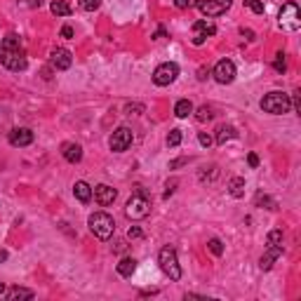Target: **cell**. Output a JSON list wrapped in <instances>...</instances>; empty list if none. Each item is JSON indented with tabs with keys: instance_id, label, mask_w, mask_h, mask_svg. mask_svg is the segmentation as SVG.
I'll return each mask as SVG.
<instances>
[{
	"instance_id": "obj_36",
	"label": "cell",
	"mask_w": 301,
	"mask_h": 301,
	"mask_svg": "<svg viewBox=\"0 0 301 301\" xmlns=\"http://www.w3.org/2000/svg\"><path fill=\"white\" fill-rule=\"evenodd\" d=\"M174 186H177V179H172V181H167V191H165V198H170V195L174 193Z\"/></svg>"
},
{
	"instance_id": "obj_28",
	"label": "cell",
	"mask_w": 301,
	"mask_h": 301,
	"mask_svg": "<svg viewBox=\"0 0 301 301\" xmlns=\"http://www.w3.org/2000/svg\"><path fill=\"white\" fill-rule=\"evenodd\" d=\"M181 144V130H172L170 134H167V146H179Z\"/></svg>"
},
{
	"instance_id": "obj_1",
	"label": "cell",
	"mask_w": 301,
	"mask_h": 301,
	"mask_svg": "<svg viewBox=\"0 0 301 301\" xmlns=\"http://www.w3.org/2000/svg\"><path fill=\"white\" fill-rule=\"evenodd\" d=\"M0 64L5 69L15 71V73L26 69V50L22 47V43H19L15 33L5 36L3 43H0Z\"/></svg>"
},
{
	"instance_id": "obj_3",
	"label": "cell",
	"mask_w": 301,
	"mask_h": 301,
	"mask_svg": "<svg viewBox=\"0 0 301 301\" xmlns=\"http://www.w3.org/2000/svg\"><path fill=\"white\" fill-rule=\"evenodd\" d=\"M87 226H90V231L99 240H108L113 235V231H116V221H113V216L106 214V212H94V214H90Z\"/></svg>"
},
{
	"instance_id": "obj_34",
	"label": "cell",
	"mask_w": 301,
	"mask_h": 301,
	"mask_svg": "<svg viewBox=\"0 0 301 301\" xmlns=\"http://www.w3.org/2000/svg\"><path fill=\"white\" fill-rule=\"evenodd\" d=\"M198 141H200V146H205V148L212 146V137H209V134H205V132H200V134H198Z\"/></svg>"
},
{
	"instance_id": "obj_41",
	"label": "cell",
	"mask_w": 301,
	"mask_h": 301,
	"mask_svg": "<svg viewBox=\"0 0 301 301\" xmlns=\"http://www.w3.org/2000/svg\"><path fill=\"white\" fill-rule=\"evenodd\" d=\"M240 33H242V36H247V40H254V33H252V31H245V29H242Z\"/></svg>"
},
{
	"instance_id": "obj_25",
	"label": "cell",
	"mask_w": 301,
	"mask_h": 301,
	"mask_svg": "<svg viewBox=\"0 0 301 301\" xmlns=\"http://www.w3.org/2000/svg\"><path fill=\"white\" fill-rule=\"evenodd\" d=\"M266 242H268V245H278V247H282V231H278V228L270 231L268 235H266Z\"/></svg>"
},
{
	"instance_id": "obj_32",
	"label": "cell",
	"mask_w": 301,
	"mask_h": 301,
	"mask_svg": "<svg viewBox=\"0 0 301 301\" xmlns=\"http://www.w3.org/2000/svg\"><path fill=\"white\" fill-rule=\"evenodd\" d=\"M256 205H266V209H275V202L270 200L268 195H259V198H256Z\"/></svg>"
},
{
	"instance_id": "obj_23",
	"label": "cell",
	"mask_w": 301,
	"mask_h": 301,
	"mask_svg": "<svg viewBox=\"0 0 301 301\" xmlns=\"http://www.w3.org/2000/svg\"><path fill=\"white\" fill-rule=\"evenodd\" d=\"M50 10H52V15H57V17H69L71 15V5L64 3V0H54L52 5H50Z\"/></svg>"
},
{
	"instance_id": "obj_17",
	"label": "cell",
	"mask_w": 301,
	"mask_h": 301,
	"mask_svg": "<svg viewBox=\"0 0 301 301\" xmlns=\"http://www.w3.org/2000/svg\"><path fill=\"white\" fill-rule=\"evenodd\" d=\"M36 294L31 289H26V287H12L8 289V301H31Z\"/></svg>"
},
{
	"instance_id": "obj_43",
	"label": "cell",
	"mask_w": 301,
	"mask_h": 301,
	"mask_svg": "<svg viewBox=\"0 0 301 301\" xmlns=\"http://www.w3.org/2000/svg\"><path fill=\"white\" fill-rule=\"evenodd\" d=\"M3 292H5V285H3V282H0V294H3Z\"/></svg>"
},
{
	"instance_id": "obj_11",
	"label": "cell",
	"mask_w": 301,
	"mask_h": 301,
	"mask_svg": "<svg viewBox=\"0 0 301 301\" xmlns=\"http://www.w3.org/2000/svg\"><path fill=\"white\" fill-rule=\"evenodd\" d=\"M71 64H73V57H71V52L66 47L52 50V54H50V66H52L54 71H66V69H71Z\"/></svg>"
},
{
	"instance_id": "obj_8",
	"label": "cell",
	"mask_w": 301,
	"mask_h": 301,
	"mask_svg": "<svg viewBox=\"0 0 301 301\" xmlns=\"http://www.w3.org/2000/svg\"><path fill=\"white\" fill-rule=\"evenodd\" d=\"M233 0H198L195 8L200 10L205 17H219V15H226L231 10Z\"/></svg>"
},
{
	"instance_id": "obj_24",
	"label": "cell",
	"mask_w": 301,
	"mask_h": 301,
	"mask_svg": "<svg viewBox=\"0 0 301 301\" xmlns=\"http://www.w3.org/2000/svg\"><path fill=\"white\" fill-rule=\"evenodd\" d=\"M207 249H209V252H212L214 256H221V254H224V242H221L219 238H212V240L207 242Z\"/></svg>"
},
{
	"instance_id": "obj_12",
	"label": "cell",
	"mask_w": 301,
	"mask_h": 301,
	"mask_svg": "<svg viewBox=\"0 0 301 301\" xmlns=\"http://www.w3.org/2000/svg\"><path fill=\"white\" fill-rule=\"evenodd\" d=\"M94 200L99 202L101 207H108V205H113L118 198V191L113 188V186H108V184H99V186H94Z\"/></svg>"
},
{
	"instance_id": "obj_9",
	"label": "cell",
	"mask_w": 301,
	"mask_h": 301,
	"mask_svg": "<svg viewBox=\"0 0 301 301\" xmlns=\"http://www.w3.org/2000/svg\"><path fill=\"white\" fill-rule=\"evenodd\" d=\"M212 76H214L216 83H221V85H231L233 80H235V64H233L231 59H221V62L214 66Z\"/></svg>"
},
{
	"instance_id": "obj_18",
	"label": "cell",
	"mask_w": 301,
	"mask_h": 301,
	"mask_svg": "<svg viewBox=\"0 0 301 301\" xmlns=\"http://www.w3.org/2000/svg\"><path fill=\"white\" fill-rule=\"evenodd\" d=\"M73 193H76V198L80 202H90V198H92V186L87 184V181H76Z\"/></svg>"
},
{
	"instance_id": "obj_2",
	"label": "cell",
	"mask_w": 301,
	"mask_h": 301,
	"mask_svg": "<svg viewBox=\"0 0 301 301\" xmlns=\"http://www.w3.org/2000/svg\"><path fill=\"white\" fill-rule=\"evenodd\" d=\"M125 214L130 216V219H134V221L146 219V216L151 214V200L146 198V191H144L141 186H137V193L127 200V205H125Z\"/></svg>"
},
{
	"instance_id": "obj_39",
	"label": "cell",
	"mask_w": 301,
	"mask_h": 301,
	"mask_svg": "<svg viewBox=\"0 0 301 301\" xmlns=\"http://www.w3.org/2000/svg\"><path fill=\"white\" fill-rule=\"evenodd\" d=\"M207 76H209V71H207V69H200V71H198V78H200V80H205Z\"/></svg>"
},
{
	"instance_id": "obj_19",
	"label": "cell",
	"mask_w": 301,
	"mask_h": 301,
	"mask_svg": "<svg viewBox=\"0 0 301 301\" xmlns=\"http://www.w3.org/2000/svg\"><path fill=\"white\" fill-rule=\"evenodd\" d=\"M235 137H238V132H235V127H231V125H221V127H219V130H216V144H219V146H224L226 141L228 139H235Z\"/></svg>"
},
{
	"instance_id": "obj_40",
	"label": "cell",
	"mask_w": 301,
	"mask_h": 301,
	"mask_svg": "<svg viewBox=\"0 0 301 301\" xmlns=\"http://www.w3.org/2000/svg\"><path fill=\"white\" fill-rule=\"evenodd\" d=\"M179 165H186V158H179V160L172 162V167H179Z\"/></svg>"
},
{
	"instance_id": "obj_22",
	"label": "cell",
	"mask_w": 301,
	"mask_h": 301,
	"mask_svg": "<svg viewBox=\"0 0 301 301\" xmlns=\"http://www.w3.org/2000/svg\"><path fill=\"white\" fill-rule=\"evenodd\" d=\"M193 113V104L188 99H179L177 104H174V116L177 118H188Z\"/></svg>"
},
{
	"instance_id": "obj_5",
	"label": "cell",
	"mask_w": 301,
	"mask_h": 301,
	"mask_svg": "<svg viewBox=\"0 0 301 301\" xmlns=\"http://www.w3.org/2000/svg\"><path fill=\"white\" fill-rule=\"evenodd\" d=\"M158 263H160L162 273L167 275L170 280H179L181 278V266H179V259H177V249L174 247H162L160 254H158Z\"/></svg>"
},
{
	"instance_id": "obj_14",
	"label": "cell",
	"mask_w": 301,
	"mask_h": 301,
	"mask_svg": "<svg viewBox=\"0 0 301 301\" xmlns=\"http://www.w3.org/2000/svg\"><path fill=\"white\" fill-rule=\"evenodd\" d=\"M193 31H195V38H193V45H202L207 36H214L216 33V26L214 24H207V22H195L193 24Z\"/></svg>"
},
{
	"instance_id": "obj_20",
	"label": "cell",
	"mask_w": 301,
	"mask_h": 301,
	"mask_svg": "<svg viewBox=\"0 0 301 301\" xmlns=\"http://www.w3.org/2000/svg\"><path fill=\"white\" fill-rule=\"evenodd\" d=\"M116 268H118V273H120L123 278H132V273L137 270V261L127 256V259H120V263H118Z\"/></svg>"
},
{
	"instance_id": "obj_30",
	"label": "cell",
	"mask_w": 301,
	"mask_h": 301,
	"mask_svg": "<svg viewBox=\"0 0 301 301\" xmlns=\"http://www.w3.org/2000/svg\"><path fill=\"white\" fill-rule=\"evenodd\" d=\"M245 5H247L252 12H256V15H263V10H266L261 0H245Z\"/></svg>"
},
{
	"instance_id": "obj_7",
	"label": "cell",
	"mask_w": 301,
	"mask_h": 301,
	"mask_svg": "<svg viewBox=\"0 0 301 301\" xmlns=\"http://www.w3.org/2000/svg\"><path fill=\"white\" fill-rule=\"evenodd\" d=\"M177 76H179V66L174 62H165V64H160L158 69L153 71V83L158 87H167V85H172L174 80H177Z\"/></svg>"
},
{
	"instance_id": "obj_26",
	"label": "cell",
	"mask_w": 301,
	"mask_h": 301,
	"mask_svg": "<svg viewBox=\"0 0 301 301\" xmlns=\"http://www.w3.org/2000/svg\"><path fill=\"white\" fill-rule=\"evenodd\" d=\"M212 116H214V113H212V108H207V106H200V108H198V113H195V118H198L200 123L212 120Z\"/></svg>"
},
{
	"instance_id": "obj_38",
	"label": "cell",
	"mask_w": 301,
	"mask_h": 301,
	"mask_svg": "<svg viewBox=\"0 0 301 301\" xmlns=\"http://www.w3.org/2000/svg\"><path fill=\"white\" fill-rule=\"evenodd\" d=\"M62 38H73V29H71V26H64L62 29Z\"/></svg>"
},
{
	"instance_id": "obj_29",
	"label": "cell",
	"mask_w": 301,
	"mask_h": 301,
	"mask_svg": "<svg viewBox=\"0 0 301 301\" xmlns=\"http://www.w3.org/2000/svg\"><path fill=\"white\" fill-rule=\"evenodd\" d=\"M101 0H80V10H85V12H94V10H99Z\"/></svg>"
},
{
	"instance_id": "obj_33",
	"label": "cell",
	"mask_w": 301,
	"mask_h": 301,
	"mask_svg": "<svg viewBox=\"0 0 301 301\" xmlns=\"http://www.w3.org/2000/svg\"><path fill=\"white\" fill-rule=\"evenodd\" d=\"M141 235H144V231H141L139 226H132L130 231H127V238L130 240H137V238H141Z\"/></svg>"
},
{
	"instance_id": "obj_13",
	"label": "cell",
	"mask_w": 301,
	"mask_h": 301,
	"mask_svg": "<svg viewBox=\"0 0 301 301\" xmlns=\"http://www.w3.org/2000/svg\"><path fill=\"white\" fill-rule=\"evenodd\" d=\"M8 139L12 146H29V144H33V132L29 127H15Z\"/></svg>"
},
{
	"instance_id": "obj_15",
	"label": "cell",
	"mask_w": 301,
	"mask_h": 301,
	"mask_svg": "<svg viewBox=\"0 0 301 301\" xmlns=\"http://www.w3.org/2000/svg\"><path fill=\"white\" fill-rule=\"evenodd\" d=\"M62 155L66 162H80L83 160V146L80 144H76V141H66V144H62Z\"/></svg>"
},
{
	"instance_id": "obj_35",
	"label": "cell",
	"mask_w": 301,
	"mask_h": 301,
	"mask_svg": "<svg viewBox=\"0 0 301 301\" xmlns=\"http://www.w3.org/2000/svg\"><path fill=\"white\" fill-rule=\"evenodd\" d=\"M125 111L132 116V111H139V113H141V111H144V106H141V104H127V106H125Z\"/></svg>"
},
{
	"instance_id": "obj_31",
	"label": "cell",
	"mask_w": 301,
	"mask_h": 301,
	"mask_svg": "<svg viewBox=\"0 0 301 301\" xmlns=\"http://www.w3.org/2000/svg\"><path fill=\"white\" fill-rule=\"evenodd\" d=\"M174 5H177L179 10H191L198 5V0H174Z\"/></svg>"
},
{
	"instance_id": "obj_10",
	"label": "cell",
	"mask_w": 301,
	"mask_h": 301,
	"mask_svg": "<svg viewBox=\"0 0 301 301\" xmlns=\"http://www.w3.org/2000/svg\"><path fill=\"white\" fill-rule=\"evenodd\" d=\"M111 151H116V153H123V151H127L132 144V130L130 127H118L113 134H111Z\"/></svg>"
},
{
	"instance_id": "obj_6",
	"label": "cell",
	"mask_w": 301,
	"mask_h": 301,
	"mask_svg": "<svg viewBox=\"0 0 301 301\" xmlns=\"http://www.w3.org/2000/svg\"><path fill=\"white\" fill-rule=\"evenodd\" d=\"M299 26H301L299 8L294 3H285L282 10H280V29L287 33H294V31H299Z\"/></svg>"
},
{
	"instance_id": "obj_27",
	"label": "cell",
	"mask_w": 301,
	"mask_h": 301,
	"mask_svg": "<svg viewBox=\"0 0 301 301\" xmlns=\"http://www.w3.org/2000/svg\"><path fill=\"white\" fill-rule=\"evenodd\" d=\"M273 69L278 71V73H285V69H287V62H285V54H282V52H278V54H275V62H273Z\"/></svg>"
},
{
	"instance_id": "obj_37",
	"label": "cell",
	"mask_w": 301,
	"mask_h": 301,
	"mask_svg": "<svg viewBox=\"0 0 301 301\" xmlns=\"http://www.w3.org/2000/svg\"><path fill=\"white\" fill-rule=\"evenodd\" d=\"M247 162H249V167H259V158H256L254 153L247 155Z\"/></svg>"
},
{
	"instance_id": "obj_4",
	"label": "cell",
	"mask_w": 301,
	"mask_h": 301,
	"mask_svg": "<svg viewBox=\"0 0 301 301\" xmlns=\"http://www.w3.org/2000/svg\"><path fill=\"white\" fill-rule=\"evenodd\" d=\"M261 108L266 113H270V116H282V113H289L292 99L285 92H268L261 99Z\"/></svg>"
},
{
	"instance_id": "obj_21",
	"label": "cell",
	"mask_w": 301,
	"mask_h": 301,
	"mask_svg": "<svg viewBox=\"0 0 301 301\" xmlns=\"http://www.w3.org/2000/svg\"><path fill=\"white\" fill-rule=\"evenodd\" d=\"M228 193H231L233 198H242V195H245V179L233 177L231 181H228Z\"/></svg>"
},
{
	"instance_id": "obj_42",
	"label": "cell",
	"mask_w": 301,
	"mask_h": 301,
	"mask_svg": "<svg viewBox=\"0 0 301 301\" xmlns=\"http://www.w3.org/2000/svg\"><path fill=\"white\" fill-rule=\"evenodd\" d=\"M3 261H8V252H5V249H0V263Z\"/></svg>"
},
{
	"instance_id": "obj_16",
	"label": "cell",
	"mask_w": 301,
	"mask_h": 301,
	"mask_svg": "<svg viewBox=\"0 0 301 301\" xmlns=\"http://www.w3.org/2000/svg\"><path fill=\"white\" fill-rule=\"evenodd\" d=\"M280 256H282V247H278V245H268L266 252H263V256H261V261H259L261 270H270V266L278 261Z\"/></svg>"
}]
</instances>
